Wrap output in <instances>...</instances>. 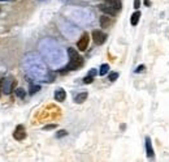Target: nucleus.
<instances>
[{
	"instance_id": "f03ea898",
	"label": "nucleus",
	"mask_w": 169,
	"mask_h": 162,
	"mask_svg": "<svg viewBox=\"0 0 169 162\" xmlns=\"http://www.w3.org/2000/svg\"><path fill=\"white\" fill-rule=\"evenodd\" d=\"M17 85V81L13 80V78H4V85H3V92L5 94H9L12 90L16 88Z\"/></svg>"
},
{
	"instance_id": "a211bd4d",
	"label": "nucleus",
	"mask_w": 169,
	"mask_h": 162,
	"mask_svg": "<svg viewBox=\"0 0 169 162\" xmlns=\"http://www.w3.org/2000/svg\"><path fill=\"white\" fill-rule=\"evenodd\" d=\"M94 81V77L92 76H90V75H87L85 78H83V82L85 84H91V82Z\"/></svg>"
},
{
	"instance_id": "5701e85b",
	"label": "nucleus",
	"mask_w": 169,
	"mask_h": 162,
	"mask_svg": "<svg viewBox=\"0 0 169 162\" xmlns=\"http://www.w3.org/2000/svg\"><path fill=\"white\" fill-rule=\"evenodd\" d=\"M3 85H4V78H0V94L3 92Z\"/></svg>"
},
{
	"instance_id": "6e6552de",
	"label": "nucleus",
	"mask_w": 169,
	"mask_h": 162,
	"mask_svg": "<svg viewBox=\"0 0 169 162\" xmlns=\"http://www.w3.org/2000/svg\"><path fill=\"white\" fill-rule=\"evenodd\" d=\"M146 152H147V157L152 158L154 157V148H152V143L150 137H146Z\"/></svg>"
},
{
	"instance_id": "b1692460",
	"label": "nucleus",
	"mask_w": 169,
	"mask_h": 162,
	"mask_svg": "<svg viewBox=\"0 0 169 162\" xmlns=\"http://www.w3.org/2000/svg\"><path fill=\"white\" fill-rule=\"evenodd\" d=\"M89 75H90V76H95V75H96V71L95 69H91V71H90V72H89Z\"/></svg>"
},
{
	"instance_id": "cd10ccee",
	"label": "nucleus",
	"mask_w": 169,
	"mask_h": 162,
	"mask_svg": "<svg viewBox=\"0 0 169 162\" xmlns=\"http://www.w3.org/2000/svg\"><path fill=\"white\" fill-rule=\"evenodd\" d=\"M0 11H2V9H0Z\"/></svg>"
},
{
	"instance_id": "20e7f679",
	"label": "nucleus",
	"mask_w": 169,
	"mask_h": 162,
	"mask_svg": "<svg viewBox=\"0 0 169 162\" xmlns=\"http://www.w3.org/2000/svg\"><path fill=\"white\" fill-rule=\"evenodd\" d=\"M89 42H90V37H89V34H87V33L82 34V37L80 38V41L77 42V47H78V50H80V51H85L86 49H87V46H89Z\"/></svg>"
},
{
	"instance_id": "ddd939ff",
	"label": "nucleus",
	"mask_w": 169,
	"mask_h": 162,
	"mask_svg": "<svg viewBox=\"0 0 169 162\" xmlns=\"http://www.w3.org/2000/svg\"><path fill=\"white\" fill-rule=\"evenodd\" d=\"M68 55H69V59H74V58L80 56V54L77 52V50L73 49V47H69L68 49Z\"/></svg>"
},
{
	"instance_id": "6ab92c4d",
	"label": "nucleus",
	"mask_w": 169,
	"mask_h": 162,
	"mask_svg": "<svg viewBox=\"0 0 169 162\" xmlns=\"http://www.w3.org/2000/svg\"><path fill=\"white\" fill-rule=\"evenodd\" d=\"M66 135H68V132H66L65 129H61V131H59L56 133V137H62V136H66Z\"/></svg>"
},
{
	"instance_id": "f3484780",
	"label": "nucleus",
	"mask_w": 169,
	"mask_h": 162,
	"mask_svg": "<svg viewBox=\"0 0 169 162\" xmlns=\"http://www.w3.org/2000/svg\"><path fill=\"white\" fill-rule=\"evenodd\" d=\"M108 78H109V81H116L117 78H119V73H117V72H112V73H109Z\"/></svg>"
},
{
	"instance_id": "423d86ee",
	"label": "nucleus",
	"mask_w": 169,
	"mask_h": 162,
	"mask_svg": "<svg viewBox=\"0 0 169 162\" xmlns=\"http://www.w3.org/2000/svg\"><path fill=\"white\" fill-rule=\"evenodd\" d=\"M98 8H99L101 12H104L105 14H109V16H116L117 14V11L113 7L109 5V4H99Z\"/></svg>"
},
{
	"instance_id": "2eb2a0df",
	"label": "nucleus",
	"mask_w": 169,
	"mask_h": 162,
	"mask_svg": "<svg viewBox=\"0 0 169 162\" xmlns=\"http://www.w3.org/2000/svg\"><path fill=\"white\" fill-rule=\"evenodd\" d=\"M108 69H109V65L108 64H101L100 71H99V75H100V76H104V75L108 72Z\"/></svg>"
},
{
	"instance_id": "f8f14e48",
	"label": "nucleus",
	"mask_w": 169,
	"mask_h": 162,
	"mask_svg": "<svg viewBox=\"0 0 169 162\" xmlns=\"http://www.w3.org/2000/svg\"><path fill=\"white\" fill-rule=\"evenodd\" d=\"M139 18H140V12H134V13L131 14V17H130V24L133 26H135L137 24H138V21H139Z\"/></svg>"
},
{
	"instance_id": "39448f33",
	"label": "nucleus",
	"mask_w": 169,
	"mask_h": 162,
	"mask_svg": "<svg viewBox=\"0 0 169 162\" xmlns=\"http://www.w3.org/2000/svg\"><path fill=\"white\" fill-rule=\"evenodd\" d=\"M13 137L16 140H23L26 137V131H25V127L23 125H17V128L14 129L13 132Z\"/></svg>"
},
{
	"instance_id": "7ed1b4c3",
	"label": "nucleus",
	"mask_w": 169,
	"mask_h": 162,
	"mask_svg": "<svg viewBox=\"0 0 169 162\" xmlns=\"http://www.w3.org/2000/svg\"><path fill=\"white\" fill-rule=\"evenodd\" d=\"M92 39L96 45H103V43L105 42V39H107V34L103 33V31H100V30H94L92 31Z\"/></svg>"
},
{
	"instance_id": "bb28decb",
	"label": "nucleus",
	"mask_w": 169,
	"mask_h": 162,
	"mask_svg": "<svg viewBox=\"0 0 169 162\" xmlns=\"http://www.w3.org/2000/svg\"><path fill=\"white\" fill-rule=\"evenodd\" d=\"M105 2H108V0H105Z\"/></svg>"
},
{
	"instance_id": "9d476101",
	"label": "nucleus",
	"mask_w": 169,
	"mask_h": 162,
	"mask_svg": "<svg viewBox=\"0 0 169 162\" xmlns=\"http://www.w3.org/2000/svg\"><path fill=\"white\" fill-rule=\"evenodd\" d=\"M107 4H109L111 7H113L115 9L119 12L121 8H122V4H121V0H108L107 2Z\"/></svg>"
},
{
	"instance_id": "4468645a",
	"label": "nucleus",
	"mask_w": 169,
	"mask_h": 162,
	"mask_svg": "<svg viewBox=\"0 0 169 162\" xmlns=\"http://www.w3.org/2000/svg\"><path fill=\"white\" fill-rule=\"evenodd\" d=\"M16 96H17L18 98H21V100H23V98L26 97V92H25V89H22V88H17V89H16Z\"/></svg>"
},
{
	"instance_id": "4be33fe9",
	"label": "nucleus",
	"mask_w": 169,
	"mask_h": 162,
	"mask_svg": "<svg viewBox=\"0 0 169 162\" xmlns=\"http://www.w3.org/2000/svg\"><path fill=\"white\" fill-rule=\"evenodd\" d=\"M56 127V124H48V125H44V129H52Z\"/></svg>"
},
{
	"instance_id": "f257e3e1",
	"label": "nucleus",
	"mask_w": 169,
	"mask_h": 162,
	"mask_svg": "<svg viewBox=\"0 0 169 162\" xmlns=\"http://www.w3.org/2000/svg\"><path fill=\"white\" fill-rule=\"evenodd\" d=\"M82 64H83V59H82L81 56H77V58H74V59H70L69 64L65 67L64 71H61V73H65V72H68V71L78 69L80 67H82Z\"/></svg>"
},
{
	"instance_id": "393cba45",
	"label": "nucleus",
	"mask_w": 169,
	"mask_h": 162,
	"mask_svg": "<svg viewBox=\"0 0 169 162\" xmlns=\"http://www.w3.org/2000/svg\"><path fill=\"white\" fill-rule=\"evenodd\" d=\"M144 2V5L146 7H150V0H143Z\"/></svg>"
},
{
	"instance_id": "412c9836",
	"label": "nucleus",
	"mask_w": 169,
	"mask_h": 162,
	"mask_svg": "<svg viewBox=\"0 0 169 162\" xmlns=\"http://www.w3.org/2000/svg\"><path fill=\"white\" fill-rule=\"evenodd\" d=\"M144 69V65H139L138 67V68H137L135 69V73H139V72H142V71Z\"/></svg>"
},
{
	"instance_id": "aec40b11",
	"label": "nucleus",
	"mask_w": 169,
	"mask_h": 162,
	"mask_svg": "<svg viewBox=\"0 0 169 162\" xmlns=\"http://www.w3.org/2000/svg\"><path fill=\"white\" fill-rule=\"evenodd\" d=\"M139 7H140V0H134V8L138 9Z\"/></svg>"
},
{
	"instance_id": "1a4fd4ad",
	"label": "nucleus",
	"mask_w": 169,
	"mask_h": 162,
	"mask_svg": "<svg viewBox=\"0 0 169 162\" xmlns=\"http://www.w3.org/2000/svg\"><path fill=\"white\" fill-rule=\"evenodd\" d=\"M99 22H100V26L101 27H109V26H111V24H112L111 18H109L107 14L101 16V17L99 18Z\"/></svg>"
},
{
	"instance_id": "a878e982",
	"label": "nucleus",
	"mask_w": 169,
	"mask_h": 162,
	"mask_svg": "<svg viewBox=\"0 0 169 162\" xmlns=\"http://www.w3.org/2000/svg\"><path fill=\"white\" fill-rule=\"evenodd\" d=\"M0 2H9V0H0Z\"/></svg>"
},
{
	"instance_id": "9b49d317",
	"label": "nucleus",
	"mask_w": 169,
	"mask_h": 162,
	"mask_svg": "<svg viewBox=\"0 0 169 162\" xmlns=\"http://www.w3.org/2000/svg\"><path fill=\"white\" fill-rule=\"evenodd\" d=\"M87 92H83V93H80L78 96H76V98H74V102L76 103H82V102H85L86 100H87Z\"/></svg>"
},
{
	"instance_id": "dca6fc26",
	"label": "nucleus",
	"mask_w": 169,
	"mask_h": 162,
	"mask_svg": "<svg viewBox=\"0 0 169 162\" xmlns=\"http://www.w3.org/2000/svg\"><path fill=\"white\" fill-rule=\"evenodd\" d=\"M39 90H41V86L39 85H33V84L30 85V94H35Z\"/></svg>"
},
{
	"instance_id": "0eeeda50",
	"label": "nucleus",
	"mask_w": 169,
	"mask_h": 162,
	"mask_svg": "<svg viewBox=\"0 0 169 162\" xmlns=\"http://www.w3.org/2000/svg\"><path fill=\"white\" fill-rule=\"evenodd\" d=\"M65 98H66V93H65L64 89L59 88L56 92H55V100H56V101L62 102V101H65Z\"/></svg>"
}]
</instances>
